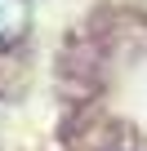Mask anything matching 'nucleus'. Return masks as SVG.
I'll list each match as a JSON object with an SVG mask.
<instances>
[{
    "label": "nucleus",
    "instance_id": "obj_1",
    "mask_svg": "<svg viewBox=\"0 0 147 151\" xmlns=\"http://www.w3.org/2000/svg\"><path fill=\"white\" fill-rule=\"evenodd\" d=\"M31 27V0H0V49L18 45Z\"/></svg>",
    "mask_w": 147,
    "mask_h": 151
}]
</instances>
